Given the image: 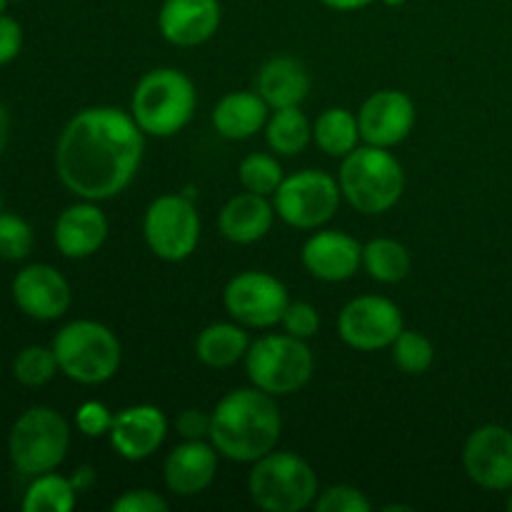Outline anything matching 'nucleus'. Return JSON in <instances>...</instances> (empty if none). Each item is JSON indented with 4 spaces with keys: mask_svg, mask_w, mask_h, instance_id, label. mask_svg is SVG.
I'll use <instances>...</instances> for the list:
<instances>
[{
    "mask_svg": "<svg viewBox=\"0 0 512 512\" xmlns=\"http://www.w3.org/2000/svg\"><path fill=\"white\" fill-rule=\"evenodd\" d=\"M143 150L145 133L133 115L98 105L68 120L55 148V168L70 193L100 203L133 183Z\"/></svg>",
    "mask_w": 512,
    "mask_h": 512,
    "instance_id": "1",
    "label": "nucleus"
},
{
    "mask_svg": "<svg viewBox=\"0 0 512 512\" xmlns=\"http://www.w3.org/2000/svg\"><path fill=\"white\" fill-rule=\"evenodd\" d=\"M210 443L233 463H250L273 453L283 433V418L273 395L253 388L230 390L218 400Z\"/></svg>",
    "mask_w": 512,
    "mask_h": 512,
    "instance_id": "2",
    "label": "nucleus"
},
{
    "mask_svg": "<svg viewBox=\"0 0 512 512\" xmlns=\"http://www.w3.org/2000/svg\"><path fill=\"white\" fill-rule=\"evenodd\" d=\"M198 93L183 70L155 68L138 80L130 98V115L145 135L173 138L193 120Z\"/></svg>",
    "mask_w": 512,
    "mask_h": 512,
    "instance_id": "3",
    "label": "nucleus"
},
{
    "mask_svg": "<svg viewBox=\"0 0 512 512\" xmlns=\"http://www.w3.org/2000/svg\"><path fill=\"white\" fill-rule=\"evenodd\" d=\"M343 198L363 215L388 213L403 198L405 173L390 148L358 145L343 158L338 173Z\"/></svg>",
    "mask_w": 512,
    "mask_h": 512,
    "instance_id": "4",
    "label": "nucleus"
},
{
    "mask_svg": "<svg viewBox=\"0 0 512 512\" xmlns=\"http://www.w3.org/2000/svg\"><path fill=\"white\" fill-rule=\"evenodd\" d=\"M60 373L80 385L108 383L120 368L123 348L108 325L95 320H73L53 338Z\"/></svg>",
    "mask_w": 512,
    "mask_h": 512,
    "instance_id": "5",
    "label": "nucleus"
},
{
    "mask_svg": "<svg viewBox=\"0 0 512 512\" xmlns=\"http://www.w3.org/2000/svg\"><path fill=\"white\" fill-rule=\"evenodd\" d=\"M248 493L268 512H300L315 505L318 473L298 453L278 450L255 460L248 475Z\"/></svg>",
    "mask_w": 512,
    "mask_h": 512,
    "instance_id": "6",
    "label": "nucleus"
},
{
    "mask_svg": "<svg viewBox=\"0 0 512 512\" xmlns=\"http://www.w3.org/2000/svg\"><path fill=\"white\" fill-rule=\"evenodd\" d=\"M250 383L273 398H285L310 383L315 370L313 350L293 335H263L253 340L245 355Z\"/></svg>",
    "mask_w": 512,
    "mask_h": 512,
    "instance_id": "7",
    "label": "nucleus"
},
{
    "mask_svg": "<svg viewBox=\"0 0 512 512\" xmlns=\"http://www.w3.org/2000/svg\"><path fill=\"white\" fill-rule=\"evenodd\" d=\"M70 448V428L53 408H30L15 420L8 438V455L23 475H43L58 468Z\"/></svg>",
    "mask_w": 512,
    "mask_h": 512,
    "instance_id": "8",
    "label": "nucleus"
},
{
    "mask_svg": "<svg viewBox=\"0 0 512 512\" xmlns=\"http://www.w3.org/2000/svg\"><path fill=\"white\" fill-rule=\"evenodd\" d=\"M343 190L338 178L325 170H300L288 175L273 193L275 213L283 223L298 230H318L338 213Z\"/></svg>",
    "mask_w": 512,
    "mask_h": 512,
    "instance_id": "9",
    "label": "nucleus"
},
{
    "mask_svg": "<svg viewBox=\"0 0 512 512\" xmlns=\"http://www.w3.org/2000/svg\"><path fill=\"white\" fill-rule=\"evenodd\" d=\"M143 235L155 258L165 263L188 260L200 243V218L193 200L178 193L155 198L145 210Z\"/></svg>",
    "mask_w": 512,
    "mask_h": 512,
    "instance_id": "10",
    "label": "nucleus"
},
{
    "mask_svg": "<svg viewBox=\"0 0 512 512\" xmlns=\"http://www.w3.org/2000/svg\"><path fill=\"white\" fill-rule=\"evenodd\" d=\"M223 305L230 318L243 328H273L283 320L290 305L288 288L265 270H245L228 280L223 290Z\"/></svg>",
    "mask_w": 512,
    "mask_h": 512,
    "instance_id": "11",
    "label": "nucleus"
},
{
    "mask_svg": "<svg viewBox=\"0 0 512 512\" xmlns=\"http://www.w3.org/2000/svg\"><path fill=\"white\" fill-rule=\"evenodd\" d=\"M403 330V313L383 295L353 298L338 315V333L343 343L363 353L390 348Z\"/></svg>",
    "mask_w": 512,
    "mask_h": 512,
    "instance_id": "12",
    "label": "nucleus"
},
{
    "mask_svg": "<svg viewBox=\"0 0 512 512\" xmlns=\"http://www.w3.org/2000/svg\"><path fill=\"white\" fill-rule=\"evenodd\" d=\"M463 465L475 485L493 493L512 488V430L503 425H483L465 440Z\"/></svg>",
    "mask_w": 512,
    "mask_h": 512,
    "instance_id": "13",
    "label": "nucleus"
},
{
    "mask_svg": "<svg viewBox=\"0 0 512 512\" xmlns=\"http://www.w3.org/2000/svg\"><path fill=\"white\" fill-rule=\"evenodd\" d=\"M360 138L368 145L393 148L403 143L415 125V103L403 90H378L358 113Z\"/></svg>",
    "mask_w": 512,
    "mask_h": 512,
    "instance_id": "14",
    "label": "nucleus"
},
{
    "mask_svg": "<svg viewBox=\"0 0 512 512\" xmlns=\"http://www.w3.org/2000/svg\"><path fill=\"white\" fill-rule=\"evenodd\" d=\"M13 300L28 318L58 320L70 308V285L58 268L45 263L25 265L13 280Z\"/></svg>",
    "mask_w": 512,
    "mask_h": 512,
    "instance_id": "15",
    "label": "nucleus"
},
{
    "mask_svg": "<svg viewBox=\"0 0 512 512\" xmlns=\"http://www.w3.org/2000/svg\"><path fill=\"white\" fill-rule=\"evenodd\" d=\"M168 418L155 405H133L115 415L108 438L115 453L130 463L153 458L165 443Z\"/></svg>",
    "mask_w": 512,
    "mask_h": 512,
    "instance_id": "16",
    "label": "nucleus"
},
{
    "mask_svg": "<svg viewBox=\"0 0 512 512\" xmlns=\"http://www.w3.org/2000/svg\"><path fill=\"white\" fill-rule=\"evenodd\" d=\"M220 10L218 0H163L158 13V30L175 48H195L218 33Z\"/></svg>",
    "mask_w": 512,
    "mask_h": 512,
    "instance_id": "17",
    "label": "nucleus"
},
{
    "mask_svg": "<svg viewBox=\"0 0 512 512\" xmlns=\"http://www.w3.org/2000/svg\"><path fill=\"white\" fill-rule=\"evenodd\" d=\"M303 265L323 283H345L363 265V245L343 230H320L303 245Z\"/></svg>",
    "mask_w": 512,
    "mask_h": 512,
    "instance_id": "18",
    "label": "nucleus"
},
{
    "mask_svg": "<svg viewBox=\"0 0 512 512\" xmlns=\"http://www.w3.org/2000/svg\"><path fill=\"white\" fill-rule=\"evenodd\" d=\"M218 450L205 440H183L168 453L163 465L165 485L178 498H195L213 485L218 475Z\"/></svg>",
    "mask_w": 512,
    "mask_h": 512,
    "instance_id": "19",
    "label": "nucleus"
},
{
    "mask_svg": "<svg viewBox=\"0 0 512 512\" xmlns=\"http://www.w3.org/2000/svg\"><path fill=\"white\" fill-rule=\"evenodd\" d=\"M108 238V218L95 200H83L60 213L55 223V248L70 260L98 253Z\"/></svg>",
    "mask_w": 512,
    "mask_h": 512,
    "instance_id": "20",
    "label": "nucleus"
},
{
    "mask_svg": "<svg viewBox=\"0 0 512 512\" xmlns=\"http://www.w3.org/2000/svg\"><path fill=\"white\" fill-rule=\"evenodd\" d=\"M275 215L278 213H275V205L268 203V195L245 190L223 205L218 215V228L230 243L250 245L270 233Z\"/></svg>",
    "mask_w": 512,
    "mask_h": 512,
    "instance_id": "21",
    "label": "nucleus"
},
{
    "mask_svg": "<svg viewBox=\"0 0 512 512\" xmlns=\"http://www.w3.org/2000/svg\"><path fill=\"white\" fill-rule=\"evenodd\" d=\"M258 93L270 110L295 108L310 93V75L298 58L278 55L270 58L258 73Z\"/></svg>",
    "mask_w": 512,
    "mask_h": 512,
    "instance_id": "22",
    "label": "nucleus"
},
{
    "mask_svg": "<svg viewBox=\"0 0 512 512\" xmlns=\"http://www.w3.org/2000/svg\"><path fill=\"white\" fill-rule=\"evenodd\" d=\"M270 118V105L260 98L258 90H235L223 95L213 108V125L223 138L248 140L265 128Z\"/></svg>",
    "mask_w": 512,
    "mask_h": 512,
    "instance_id": "23",
    "label": "nucleus"
},
{
    "mask_svg": "<svg viewBox=\"0 0 512 512\" xmlns=\"http://www.w3.org/2000/svg\"><path fill=\"white\" fill-rule=\"evenodd\" d=\"M250 338L240 323H213L195 340V355L208 368H233L248 355Z\"/></svg>",
    "mask_w": 512,
    "mask_h": 512,
    "instance_id": "24",
    "label": "nucleus"
},
{
    "mask_svg": "<svg viewBox=\"0 0 512 512\" xmlns=\"http://www.w3.org/2000/svg\"><path fill=\"white\" fill-rule=\"evenodd\" d=\"M313 140L330 158H345L358 148L360 123L358 115L348 108H328L318 115L313 125Z\"/></svg>",
    "mask_w": 512,
    "mask_h": 512,
    "instance_id": "25",
    "label": "nucleus"
},
{
    "mask_svg": "<svg viewBox=\"0 0 512 512\" xmlns=\"http://www.w3.org/2000/svg\"><path fill=\"white\" fill-rule=\"evenodd\" d=\"M265 140H268L270 150L275 155L293 158V155L303 153L310 140H313V125L308 123L300 105L278 108L270 113L268 123H265Z\"/></svg>",
    "mask_w": 512,
    "mask_h": 512,
    "instance_id": "26",
    "label": "nucleus"
},
{
    "mask_svg": "<svg viewBox=\"0 0 512 512\" xmlns=\"http://www.w3.org/2000/svg\"><path fill=\"white\" fill-rule=\"evenodd\" d=\"M363 268L373 280L383 285L400 283L410 275L413 260L408 248L393 238H375L363 245Z\"/></svg>",
    "mask_w": 512,
    "mask_h": 512,
    "instance_id": "27",
    "label": "nucleus"
},
{
    "mask_svg": "<svg viewBox=\"0 0 512 512\" xmlns=\"http://www.w3.org/2000/svg\"><path fill=\"white\" fill-rule=\"evenodd\" d=\"M78 503V490L73 480L58 473L35 475L23 498L25 512H70Z\"/></svg>",
    "mask_w": 512,
    "mask_h": 512,
    "instance_id": "28",
    "label": "nucleus"
},
{
    "mask_svg": "<svg viewBox=\"0 0 512 512\" xmlns=\"http://www.w3.org/2000/svg\"><path fill=\"white\" fill-rule=\"evenodd\" d=\"M240 185L250 193L258 195H273L280 188V183L285 180L283 165L278 163V158L270 153H250L248 158H243L238 168Z\"/></svg>",
    "mask_w": 512,
    "mask_h": 512,
    "instance_id": "29",
    "label": "nucleus"
},
{
    "mask_svg": "<svg viewBox=\"0 0 512 512\" xmlns=\"http://www.w3.org/2000/svg\"><path fill=\"white\" fill-rule=\"evenodd\" d=\"M390 348H393L395 365L403 373L423 375L433 368L435 348L428 335L418 333V330H403Z\"/></svg>",
    "mask_w": 512,
    "mask_h": 512,
    "instance_id": "30",
    "label": "nucleus"
},
{
    "mask_svg": "<svg viewBox=\"0 0 512 512\" xmlns=\"http://www.w3.org/2000/svg\"><path fill=\"white\" fill-rule=\"evenodd\" d=\"M58 370V358H55L53 348H43V345L23 348L13 363L15 380L28 385V388H40V385L50 383Z\"/></svg>",
    "mask_w": 512,
    "mask_h": 512,
    "instance_id": "31",
    "label": "nucleus"
},
{
    "mask_svg": "<svg viewBox=\"0 0 512 512\" xmlns=\"http://www.w3.org/2000/svg\"><path fill=\"white\" fill-rule=\"evenodd\" d=\"M33 250V228L15 213H0V258L25 260Z\"/></svg>",
    "mask_w": 512,
    "mask_h": 512,
    "instance_id": "32",
    "label": "nucleus"
},
{
    "mask_svg": "<svg viewBox=\"0 0 512 512\" xmlns=\"http://www.w3.org/2000/svg\"><path fill=\"white\" fill-rule=\"evenodd\" d=\"M313 508L318 512H370L373 503L355 485H333L315 498Z\"/></svg>",
    "mask_w": 512,
    "mask_h": 512,
    "instance_id": "33",
    "label": "nucleus"
},
{
    "mask_svg": "<svg viewBox=\"0 0 512 512\" xmlns=\"http://www.w3.org/2000/svg\"><path fill=\"white\" fill-rule=\"evenodd\" d=\"M280 325H283L285 333L293 335V338H300V340L315 338L320 330L318 308L310 303H303V300H298V303H290L288 308H285Z\"/></svg>",
    "mask_w": 512,
    "mask_h": 512,
    "instance_id": "34",
    "label": "nucleus"
},
{
    "mask_svg": "<svg viewBox=\"0 0 512 512\" xmlns=\"http://www.w3.org/2000/svg\"><path fill=\"white\" fill-rule=\"evenodd\" d=\"M113 420L115 415L110 413L108 405L98 403V400H88L75 413V425H78V430L85 438H103V435H108L110 428H113Z\"/></svg>",
    "mask_w": 512,
    "mask_h": 512,
    "instance_id": "35",
    "label": "nucleus"
},
{
    "mask_svg": "<svg viewBox=\"0 0 512 512\" xmlns=\"http://www.w3.org/2000/svg\"><path fill=\"white\" fill-rule=\"evenodd\" d=\"M168 508V500L148 488L125 490V493L120 495V498H115L113 505H110L113 512H165Z\"/></svg>",
    "mask_w": 512,
    "mask_h": 512,
    "instance_id": "36",
    "label": "nucleus"
},
{
    "mask_svg": "<svg viewBox=\"0 0 512 512\" xmlns=\"http://www.w3.org/2000/svg\"><path fill=\"white\" fill-rule=\"evenodd\" d=\"M213 415L200 408H188L175 418V430L183 440H210Z\"/></svg>",
    "mask_w": 512,
    "mask_h": 512,
    "instance_id": "37",
    "label": "nucleus"
},
{
    "mask_svg": "<svg viewBox=\"0 0 512 512\" xmlns=\"http://www.w3.org/2000/svg\"><path fill=\"white\" fill-rule=\"evenodd\" d=\"M20 48H23V28L15 18L0 13V65L13 63Z\"/></svg>",
    "mask_w": 512,
    "mask_h": 512,
    "instance_id": "38",
    "label": "nucleus"
},
{
    "mask_svg": "<svg viewBox=\"0 0 512 512\" xmlns=\"http://www.w3.org/2000/svg\"><path fill=\"white\" fill-rule=\"evenodd\" d=\"M320 3H323L325 8L340 10V13H350V10L368 8V5L375 3V0H320Z\"/></svg>",
    "mask_w": 512,
    "mask_h": 512,
    "instance_id": "39",
    "label": "nucleus"
},
{
    "mask_svg": "<svg viewBox=\"0 0 512 512\" xmlns=\"http://www.w3.org/2000/svg\"><path fill=\"white\" fill-rule=\"evenodd\" d=\"M8 138H10V115L8 110H5V105L0 103V155H3L5 145H8Z\"/></svg>",
    "mask_w": 512,
    "mask_h": 512,
    "instance_id": "40",
    "label": "nucleus"
},
{
    "mask_svg": "<svg viewBox=\"0 0 512 512\" xmlns=\"http://www.w3.org/2000/svg\"><path fill=\"white\" fill-rule=\"evenodd\" d=\"M70 480H73L75 490H78V493H83V488H85V485H90V483H93V480H95V475H93V470H90V468H80L78 473H75L73 478H70Z\"/></svg>",
    "mask_w": 512,
    "mask_h": 512,
    "instance_id": "41",
    "label": "nucleus"
},
{
    "mask_svg": "<svg viewBox=\"0 0 512 512\" xmlns=\"http://www.w3.org/2000/svg\"><path fill=\"white\" fill-rule=\"evenodd\" d=\"M383 5H388V8H400V5H405L408 0H380Z\"/></svg>",
    "mask_w": 512,
    "mask_h": 512,
    "instance_id": "42",
    "label": "nucleus"
},
{
    "mask_svg": "<svg viewBox=\"0 0 512 512\" xmlns=\"http://www.w3.org/2000/svg\"><path fill=\"white\" fill-rule=\"evenodd\" d=\"M508 493H510V495H508V503H505V508H508V510L512 512V488L508 490Z\"/></svg>",
    "mask_w": 512,
    "mask_h": 512,
    "instance_id": "43",
    "label": "nucleus"
},
{
    "mask_svg": "<svg viewBox=\"0 0 512 512\" xmlns=\"http://www.w3.org/2000/svg\"><path fill=\"white\" fill-rule=\"evenodd\" d=\"M8 3H10V0H0V13H3L5 5H8Z\"/></svg>",
    "mask_w": 512,
    "mask_h": 512,
    "instance_id": "44",
    "label": "nucleus"
},
{
    "mask_svg": "<svg viewBox=\"0 0 512 512\" xmlns=\"http://www.w3.org/2000/svg\"><path fill=\"white\" fill-rule=\"evenodd\" d=\"M0 213H3V200H0Z\"/></svg>",
    "mask_w": 512,
    "mask_h": 512,
    "instance_id": "45",
    "label": "nucleus"
}]
</instances>
